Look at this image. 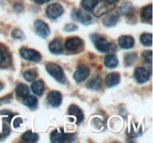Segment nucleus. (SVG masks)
Returning a JSON list of instances; mask_svg holds the SVG:
<instances>
[{
  "instance_id": "obj_1",
  "label": "nucleus",
  "mask_w": 153,
  "mask_h": 143,
  "mask_svg": "<svg viewBox=\"0 0 153 143\" xmlns=\"http://www.w3.org/2000/svg\"><path fill=\"white\" fill-rule=\"evenodd\" d=\"M76 139L74 134L66 133L62 129L55 130L51 134V141L54 143L71 142Z\"/></svg>"
},
{
  "instance_id": "obj_2",
  "label": "nucleus",
  "mask_w": 153,
  "mask_h": 143,
  "mask_svg": "<svg viewBox=\"0 0 153 143\" xmlns=\"http://www.w3.org/2000/svg\"><path fill=\"white\" fill-rule=\"evenodd\" d=\"M46 71L49 74L60 83H64L66 81V77L62 68L59 65L53 63H48L46 66Z\"/></svg>"
},
{
  "instance_id": "obj_3",
  "label": "nucleus",
  "mask_w": 153,
  "mask_h": 143,
  "mask_svg": "<svg viewBox=\"0 0 153 143\" xmlns=\"http://www.w3.org/2000/svg\"><path fill=\"white\" fill-rule=\"evenodd\" d=\"M94 44L97 49L102 53H107V52L112 51V45L106 40L102 36L94 34L91 37Z\"/></svg>"
},
{
  "instance_id": "obj_4",
  "label": "nucleus",
  "mask_w": 153,
  "mask_h": 143,
  "mask_svg": "<svg viewBox=\"0 0 153 143\" xmlns=\"http://www.w3.org/2000/svg\"><path fill=\"white\" fill-rule=\"evenodd\" d=\"M114 8V4H111L105 0H102L100 1H98L97 4L92 10V12L94 16L100 17L112 11Z\"/></svg>"
},
{
  "instance_id": "obj_5",
  "label": "nucleus",
  "mask_w": 153,
  "mask_h": 143,
  "mask_svg": "<svg viewBox=\"0 0 153 143\" xmlns=\"http://www.w3.org/2000/svg\"><path fill=\"white\" fill-rule=\"evenodd\" d=\"M20 55L22 58L28 61H32V62H40L41 60V55L37 51L31 49H20L19 51Z\"/></svg>"
},
{
  "instance_id": "obj_6",
  "label": "nucleus",
  "mask_w": 153,
  "mask_h": 143,
  "mask_svg": "<svg viewBox=\"0 0 153 143\" xmlns=\"http://www.w3.org/2000/svg\"><path fill=\"white\" fill-rule=\"evenodd\" d=\"M71 16L74 20L78 21V22H81L84 25H90V24L94 22V20L91 16H89L88 13H85V12L79 10V9L73 10L72 11Z\"/></svg>"
},
{
  "instance_id": "obj_7",
  "label": "nucleus",
  "mask_w": 153,
  "mask_h": 143,
  "mask_svg": "<svg viewBox=\"0 0 153 143\" xmlns=\"http://www.w3.org/2000/svg\"><path fill=\"white\" fill-rule=\"evenodd\" d=\"M46 13V16L49 19H55L62 15V13H64V9H63L62 6L58 3H53L48 6Z\"/></svg>"
},
{
  "instance_id": "obj_8",
  "label": "nucleus",
  "mask_w": 153,
  "mask_h": 143,
  "mask_svg": "<svg viewBox=\"0 0 153 143\" xmlns=\"http://www.w3.org/2000/svg\"><path fill=\"white\" fill-rule=\"evenodd\" d=\"M34 28H35L36 32L40 37L43 38H46L50 34V30H49V26L46 22L37 19L34 22Z\"/></svg>"
},
{
  "instance_id": "obj_9",
  "label": "nucleus",
  "mask_w": 153,
  "mask_h": 143,
  "mask_svg": "<svg viewBox=\"0 0 153 143\" xmlns=\"http://www.w3.org/2000/svg\"><path fill=\"white\" fill-rule=\"evenodd\" d=\"M90 74V69L87 66H79L73 74V77L77 82H82L88 77Z\"/></svg>"
},
{
  "instance_id": "obj_10",
  "label": "nucleus",
  "mask_w": 153,
  "mask_h": 143,
  "mask_svg": "<svg viewBox=\"0 0 153 143\" xmlns=\"http://www.w3.org/2000/svg\"><path fill=\"white\" fill-rule=\"evenodd\" d=\"M83 45V41L79 37H71L66 40L65 48L70 52H75L80 49Z\"/></svg>"
},
{
  "instance_id": "obj_11",
  "label": "nucleus",
  "mask_w": 153,
  "mask_h": 143,
  "mask_svg": "<svg viewBox=\"0 0 153 143\" xmlns=\"http://www.w3.org/2000/svg\"><path fill=\"white\" fill-rule=\"evenodd\" d=\"M119 12H109V13H106L105 18H103V24L107 27L114 26L119 20Z\"/></svg>"
},
{
  "instance_id": "obj_12",
  "label": "nucleus",
  "mask_w": 153,
  "mask_h": 143,
  "mask_svg": "<svg viewBox=\"0 0 153 143\" xmlns=\"http://www.w3.org/2000/svg\"><path fill=\"white\" fill-rule=\"evenodd\" d=\"M134 77L138 83H143L147 81L149 78V72L144 68L142 67H137L135 69L134 72Z\"/></svg>"
},
{
  "instance_id": "obj_13",
  "label": "nucleus",
  "mask_w": 153,
  "mask_h": 143,
  "mask_svg": "<svg viewBox=\"0 0 153 143\" xmlns=\"http://www.w3.org/2000/svg\"><path fill=\"white\" fill-rule=\"evenodd\" d=\"M68 114L70 115V116H73V117L76 119V121H75V122L77 124L80 123V122H82V121H83V113H82V110H81L78 106L74 105V104L70 106L68 109Z\"/></svg>"
},
{
  "instance_id": "obj_14",
  "label": "nucleus",
  "mask_w": 153,
  "mask_h": 143,
  "mask_svg": "<svg viewBox=\"0 0 153 143\" xmlns=\"http://www.w3.org/2000/svg\"><path fill=\"white\" fill-rule=\"evenodd\" d=\"M47 99L50 105H52V107H57L61 104L62 96H61V94L58 91H52L49 93Z\"/></svg>"
},
{
  "instance_id": "obj_15",
  "label": "nucleus",
  "mask_w": 153,
  "mask_h": 143,
  "mask_svg": "<svg viewBox=\"0 0 153 143\" xmlns=\"http://www.w3.org/2000/svg\"><path fill=\"white\" fill-rule=\"evenodd\" d=\"M118 43H119V46L122 49H131L134 46V40L131 36H121L118 40Z\"/></svg>"
},
{
  "instance_id": "obj_16",
  "label": "nucleus",
  "mask_w": 153,
  "mask_h": 143,
  "mask_svg": "<svg viewBox=\"0 0 153 143\" xmlns=\"http://www.w3.org/2000/svg\"><path fill=\"white\" fill-rule=\"evenodd\" d=\"M49 50L53 54H61L64 52V46L60 39H55L49 43Z\"/></svg>"
},
{
  "instance_id": "obj_17",
  "label": "nucleus",
  "mask_w": 153,
  "mask_h": 143,
  "mask_svg": "<svg viewBox=\"0 0 153 143\" xmlns=\"http://www.w3.org/2000/svg\"><path fill=\"white\" fill-rule=\"evenodd\" d=\"M10 63V56L4 48H0V68L7 67Z\"/></svg>"
},
{
  "instance_id": "obj_18",
  "label": "nucleus",
  "mask_w": 153,
  "mask_h": 143,
  "mask_svg": "<svg viewBox=\"0 0 153 143\" xmlns=\"http://www.w3.org/2000/svg\"><path fill=\"white\" fill-rule=\"evenodd\" d=\"M120 80V76L117 72L109 73L105 78V83L108 87H113L118 84Z\"/></svg>"
},
{
  "instance_id": "obj_19",
  "label": "nucleus",
  "mask_w": 153,
  "mask_h": 143,
  "mask_svg": "<svg viewBox=\"0 0 153 143\" xmlns=\"http://www.w3.org/2000/svg\"><path fill=\"white\" fill-rule=\"evenodd\" d=\"M15 93L18 98H24L28 95L29 93V89L27 85L24 84V83H19L17 85L15 89Z\"/></svg>"
},
{
  "instance_id": "obj_20",
  "label": "nucleus",
  "mask_w": 153,
  "mask_h": 143,
  "mask_svg": "<svg viewBox=\"0 0 153 143\" xmlns=\"http://www.w3.org/2000/svg\"><path fill=\"white\" fill-rule=\"evenodd\" d=\"M105 65L109 69H114L118 65V59L116 55H108L105 57Z\"/></svg>"
},
{
  "instance_id": "obj_21",
  "label": "nucleus",
  "mask_w": 153,
  "mask_h": 143,
  "mask_svg": "<svg viewBox=\"0 0 153 143\" xmlns=\"http://www.w3.org/2000/svg\"><path fill=\"white\" fill-rule=\"evenodd\" d=\"M38 135L33 133L31 130H28L22 136V141L25 142H36L38 140Z\"/></svg>"
},
{
  "instance_id": "obj_22",
  "label": "nucleus",
  "mask_w": 153,
  "mask_h": 143,
  "mask_svg": "<svg viewBox=\"0 0 153 143\" xmlns=\"http://www.w3.org/2000/svg\"><path fill=\"white\" fill-rule=\"evenodd\" d=\"M31 89H32L33 92L36 95H42V94L43 93V91H44V84H43V82L42 80H37V81L34 82V83L31 84Z\"/></svg>"
},
{
  "instance_id": "obj_23",
  "label": "nucleus",
  "mask_w": 153,
  "mask_h": 143,
  "mask_svg": "<svg viewBox=\"0 0 153 143\" xmlns=\"http://www.w3.org/2000/svg\"><path fill=\"white\" fill-rule=\"evenodd\" d=\"M98 1L99 0H82L81 4L86 11H92Z\"/></svg>"
},
{
  "instance_id": "obj_24",
  "label": "nucleus",
  "mask_w": 153,
  "mask_h": 143,
  "mask_svg": "<svg viewBox=\"0 0 153 143\" xmlns=\"http://www.w3.org/2000/svg\"><path fill=\"white\" fill-rule=\"evenodd\" d=\"M100 86H101V79L99 76L93 77L87 84V87L91 89H99Z\"/></svg>"
},
{
  "instance_id": "obj_25",
  "label": "nucleus",
  "mask_w": 153,
  "mask_h": 143,
  "mask_svg": "<svg viewBox=\"0 0 153 143\" xmlns=\"http://www.w3.org/2000/svg\"><path fill=\"white\" fill-rule=\"evenodd\" d=\"M120 14L124 15V16H129L131 13H133V7L131 5V3L126 2L122 4L120 9Z\"/></svg>"
},
{
  "instance_id": "obj_26",
  "label": "nucleus",
  "mask_w": 153,
  "mask_h": 143,
  "mask_svg": "<svg viewBox=\"0 0 153 143\" xmlns=\"http://www.w3.org/2000/svg\"><path fill=\"white\" fill-rule=\"evenodd\" d=\"M141 17L143 19H151L152 17V4H149L146 5L141 10Z\"/></svg>"
},
{
  "instance_id": "obj_27",
  "label": "nucleus",
  "mask_w": 153,
  "mask_h": 143,
  "mask_svg": "<svg viewBox=\"0 0 153 143\" xmlns=\"http://www.w3.org/2000/svg\"><path fill=\"white\" fill-rule=\"evenodd\" d=\"M23 100V104L29 107H35L37 104V99L34 95H27Z\"/></svg>"
},
{
  "instance_id": "obj_28",
  "label": "nucleus",
  "mask_w": 153,
  "mask_h": 143,
  "mask_svg": "<svg viewBox=\"0 0 153 143\" xmlns=\"http://www.w3.org/2000/svg\"><path fill=\"white\" fill-rule=\"evenodd\" d=\"M152 34H147V33H144L140 36V42L142 44L145 46H152Z\"/></svg>"
},
{
  "instance_id": "obj_29",
  "label": "nucleus",
  "mask_w": 153,
  "mask_h": 143,
  "mask_svg": "<svg viewBox=\"0 0 153 143\" xmlns=\"http://www.w3.org/2000/svg\"><path fill=\"white\" fill-rule=\"evenodd\" d=\"M10 129L5 123L0 124V139H4L10 134Z\"/></svg>"
},
{
  "instance_id": "obj_30",
  "label": "nucleus",
  "mask_w": 153,
  "mask_h": 143,
  "mask_svg": "<svg viewBox=\"0 0 153 143\" xmlns=\"http://www.w3.org/2000/svg\"><path fill=\"white\" fill-rule=\"evenodd\" d=\"M23 76L26 80H28V81H32V80H34L37 77V73L35 69H29L27 70V71H25L24 72Z\"/></svg>"
},
{
  "instance_id": "obj_31",
  "label": "nucleus",
  "mask_w": 153,
  "mask_h": 143,
  "mask_svg": "<svg viewBox=\"0 0 153 143\" xmlns=\"http://www.w3.org/2000/svg\"><path fill=\"white\" fill-rule=\"evenodd\" d=\"M137 55L134 53H127L125 55V63L126 66H130L136 60Z\"/></svg>"
},
{
  "instance_id": "obj_32",
  "label": "nucleus",
  "mask_w": 153,
  "mask_h": 143,
  "mask_svg": "<svg viewBox=\"0 0 153 143\" xmlns=\"http://www.w3.org/2000/svg\"><path fill=\"white\" fill-rule=\"evenodd\" d=\"M11 35L13 38L19 39V40H22L25 38V35H24L23 32L19 29H14L11 32Z\"/></svg>"
},
{
  "instance_id": "obj_33",
  "label": "nucleus",
  "mask_w": 153,
  "mask_h": 143,
  "mask_svg": "<svg viewBox=\"0 0 153 143\" xmlns=\"http://www.w3.org/2000/svg\"><path fill=\"white\" fill-rule=\"evenodd\" d=\"M78 29L77 25H74V24H67L64 27V30L66 31H73Z\"/></svg>"
},
{
  "instance_id": "obj_34",
  "label": "nucleus",
  "mask_w": 153,
  "mask_h": 143,
  "mask_svg": "<svg viewBox=\"0 0 153 143\" xmlns=\"http://www.w3.org/2000/svg\"><path fill=\"white\" fill-rule=\"evenodd\" d=\"M143 57H144L145 60L149 61L151 63L152 62V51H146V52H143Z\"/></svg>"
},
{
  "instance_id": "obj_35",
  "label": "nucleus",
  "mask_w": 153,
  "mask_h": 143,
  "mask_svg": "<svg viewBox=\"0 0 153 143\" xmlns=\"http://www.w3.org/2000/svg\"><path fill=\"white\" fill-rule=\"evenodd\" d=\"M22 123V119L21 118H16L13 121V126L14 128H18V127L20 126L21 124Z\"/></svg>"
},
{
  "instance_id": "obj_36",
  "label": "nucleus",
  "mask_w": 153,
  "mask_h": 143,
  "mask_svg": "<svg viewBox=\"0 0 153 143\" xmlns=\"http://www.w3.org/2000/svg\"><path fill=\"white\" fill-rule=\"evenodd\" d=\"M50 0H34V2H36L37 4H45L46 2H49Z\"/></svg>"
},
{
  "instance_id": "obj_37",
  "label": "nucleus",
  "mask_w": 153,
  "mask_h": 143,
  "mask_svg": "<svg viewBox=\"0 0 153 143\" xmlns=\"http://www.w3.org/2000/svg\"><path fill=\"white\" fill-rule=\"evenodd\" d=\"M105 1H108V2L111 3V4H115V3L119 1V0H105Z\"/></svg>"
},
{
  "instance_id": "obj_38",
  "label": "nucleus",
  "mask_w": 153,
  "mask_h": 143,
  "mask_svg": "<svg viewBox=\"0 0 153 143\" xmlns=\"http://www.w3.org/2000/svg\"><path fill=\"white\" fill-rule=\"evenodd\" d=\"M3 88V84H2V83H1V81H0V90H1V89H2Z\"/></svg>"
}]
</instances>
